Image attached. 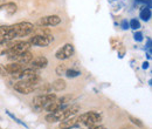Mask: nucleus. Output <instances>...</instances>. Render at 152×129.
<instances>
[{
    "instance_id": "obj_31",
    "label": "nucleus",
    "mask_w": 152,
    "mask_h": 129,
    "mask_svg": "<svg viewBox=\"0 0 152 129\" xmlns=\"http://www.w3.org/2000/svg\"><path fill=\"white\" fill-rule=\"evenodd\" d=\"M121 129H133L131 126H124V127H122Z\"/></svg>"
},
{
    "instance_id": "obj_3",
    "label": "nucleus",
    "mask_w": 152,
    "mask_h": 129,
    "mask_svg": "<svg viewBox=\"0 0 152 129\" xmlns=\"http://www.w3.org/2000/svg\"><path fill=\"white\" fill-rule=\"evenodd\" d=\"M57 97L55 94L53 93H48V94H41V95H37L33 99V103L38 109H42L45 108L47 105L52 103L53 101H55Z\"/></svg>"
},
{
    "instance_id": "obj_32",
    "label": "nucleus",
    "mask_w": 152,
    "mask_h": 129,
    "mask_svg": "<svg viewBox=\"0 0 152 129\" xmlns=\"http://www.w3.org/2000/svg\"><path fill=\"white\" fill-rule=\"evenodd\" d=\"M146 57H148L149 60L151 59V53H150V52H148V53H146Z\"/></svg>"
},
{
    "instance_id": "obj_17",
    "label": "nucleus",
    "mask_w": 152,
    "mask_h": 129,
    "mask_svg": "<svg viewBox=\"0 0 152 129\" xmlns=\"http://www.w3.org/2000/svg\"><path fill=\"white\" fill-rule=\"evenodd\" d=\"M139 18L142 19L143 21H149L151 19V10H149L146 7H143L140 13H139Z\"/></svg>"
},
{
    "instance_id": "obj_30",
    "label": "nucleus",
    "mask_w": 152,
    "mask_h": 129,
    "mask_svg": "<svg viewBox=\"0 0 152 129\" xmlns=\"http://www.w3.org/2000/svg\"><path fill=\"white\" fill-rule=\"evenodd\" d=\"M142 67H143V69H148V68L150 67V63H149V61H145V62L143 63V66H142Z\"/></svg>"
},
{
    "instance_id": "obj_7",
    "label": "nucleus",
    "mask_w": 152,
    "mask_h": 129,
    "mask_svg": "<svg viewBox=\"0 0 152 129\" xmlns=\"http://www.w3.org/2000/svg\"><path fill=\"white\" fill-rule=\"evenodd\" d=\"M35 88H37L35 86L29 85L26 80H20L19 82H17L14 85V89L17 92H19L20 94H23V95H28V94L33 93L35 91Z\"/></svg>"
},
{
    "instance_id": "obj_5",
    "label": "nucleus",
    "mask_w": 152,
    "mask_h": 129,
    "mask_svg": "<svg viewBox=\"0 0 152 129\" xmlns=\"http://www.w3.org/2000/svg\"><path fill=\"white\" fill-rule=\"evenodd\" d=\"M29 47H31V45H29L28 41H14V45L12 46V48L10 49L7 55H8V57L19 55V54L26 52V51H29Z\"/></svg>"
},
{
    "instance_id": "obj_14",
    "label": "nucleus",
    "mask_w": 152,
    "mask_h": 129,
    "mask_svg": "<svg viewBox=\"0 0 152 129\" xmlns=\"http://www.w3.org/2000/svg\"><path fill=\"white\" fill-rule=\"evenodd\" d=\"M77 126H78V123L76 122V119H73V117L66 119V120L60 122V128L61 129H70L73 127H77Z\"/></svg>"
},
{
    "instance_id": "obj_24",
    "label": "nucleus",
    "mask_w": 152,
    "mask_h": 129,
    "mask_svg": "<svg viewBox=\"0 0 152 129\" xmlns=\"http://www.w3.org/2000/svg\"><path fill=\"white\" fill-rule=\"evenodd\" d=\"M50 89H52V86H50V83H43V86H41L40 87V91L43 93H49L50 92Z\"/></svg>"
},
{
    "instance_id": "obj_12",
    "label": "nucleus",
    "mask_w": 152,
    "mask_h": 129,
    "mask_svg": "<svg viewBox=\"0 0 152 129\" xmlns=\"http://www.w3.org/2000/svg\"><path fill=\"white\" fill-rule=\"evenodd\" d=\"M4 66H5V69L7 71L8 75H12V74L17 73V72H20V71L23 69V66L18 63V62H11V63L4 65Z\"/></svg>"
},
{
    "instance_id": "obj_25",
    "label": "nucleus",
    "mask_w": 152,
    "mask_h": 129,
    "mask_svg": "<svg viewBox=\"0 0 152 129\" xmlns=\"http://www.w3.org/2000/svg\"><path fill=\"white\" fill-rule=\"evenodd\" d=\"M143 34L140 33V32H136L134 33V40L137 41V42H140V41H143Z\"/></svg>"
},
{
    "instance_id": "obj_13",
    "label": "nucleus",
    "mask_w": 152,
    "mask_h": 129,
    "mask_svg": "<svg viewBox=\"0 0 152 129\" xmlns=\"http://www.w3.org/2000/svg\"><path fill=\"white\" fill-rule=\"evenodd\" d=\"M64 108H67V105H61V103L57 102L56 100L45 107V109L48 111V113H54V111H62Z\"/></svg>"
},
{
    "instance_id": "obj_34",
    "label": "nucleus",
    "mask_w": 152,
    "mask_h": 129,
    "mask_svg": "<svg viewBox=\"0 0 152 129\" xmlns=\"http://www.w3.org/2000/svg\"><path fill=\"white\" fill-rule=\"evenodd\" d=\"M0 129H1V128H0Z\"/></svg>"
},
{
    "instance_id": "obj_15",
    "label": "nucleus",
    "mask_w": 152,
    "mask_h": 129,
    "mask_svg": "<svg viewBox=\"0 0 152 129\" xmlns=\"http://www.w3.org/2000/svg\"><path fill=\"white\" fill-rule=\"evenodd\" d=\"M13 45H14V40H12V41H2V42H0V56L7 55V53L10 52V49L12 48Z\"/></svg>"
},
{
    "instance_id": "obj_18",
    "label": "nucleus",
    "mask_w": 152,
    "mask_h": 129,
    "mask_svg": "<svg viewBox=\"0 0 152 129\" xmlns=\"http://www.w3.org/2000/svg\"><path fill=\"white\" fill-rule=\"evenodd\" d=\"M7 41V26H0V42Z\"/></svg>"
},
{
    "instance_id": "obj_16",
    "label": "nucleus",
    "mask_w": 152,
    "mask_h": 129,
    "mask_svg": "<svg viewBox=\"0 0 152 129\" xmlns=\"http://www.w3.org/2000/svg\"><path fill=\"white\" fill-rule=\"evenodd\" d=\"M50 86H52V89H54L55 92H61V91L66 89L67 83L63 79H57L55 81H53V83H50Z\"/></svg>"
},
{
    "instance_id": "obj_8",
    "label": "nucleus",
    "mask_w": 152,
    "mask_h": 129,
    "mask_svg": "<svg viewBox=\"0 0 152 129\" xmlns=\"http://www.w3.org/2000/svg\"><path fill=\"white\" fill-rule=\"evenodd\" d=\"M10 60H13L14 62H18L20 65H28L32 60H33V54L31 51H26L23 53H21L19 55L15 56H10Z\"/></svg>"
},
{
    "instance_id": "obj_29",
    "label": "nucleus",
    "mask_w": 152,
    "mask_h": 129,
    "mask_svg": "<svg viewBox=\"0 0 152 129\" xmlns=\"http://www.w3.org/2000/svg\"><path fill=\"white\" fill-rule=\"evenodd\" d=\"M89 129H107L105 127H103V126H91V127H89Z\"/></svg>"
},
{
    "instance_id": "obj_19",
    "label": "nucleus",
    "mask_w": 152,
    "mask_h": 129,
    "mask_svg": "<svg viewBox=\"0 0 152 129\" xmlns=\"http://www.w3.org/2000/svg\"><path fill=\"white\" fill-rule=\"evenodd\" d=\"M67 77H77V76H80L81 75V72L80 71H77V69H67L66 71V74H64Z\"/></svg>"
},
{
    "instance_id": "obj_27",
    "label": "nucleus",
    "mask_w": 152,
    "mask_h": 129,
    "mask_svg": "<svg viewBox=\"0 0 152 129\" xmlns=\"http://www.w3.org/2000/svg\"><path fill=\"white\" fill-rule=\"evenodd\" d=\"M13 120H14V121H15V122H17V123H19L20 126H22V127H25V128H26V129H28V126H27V125H26V123H25V122H22V121H21V120H19V119H18V117H14V119H13Z\"/></svg>"
},
{
    "instance_id": "obj_33",
    "label": "nucleus",
    "mask_w": 152,
    "mask_h": 129,
    "mask_svg": "<svg viewBox=\"0 0 152 129\" xmlns=\"http://www.w3.org/2000/svg\"><path fill=\"white\" fill-rule=\"evenodd\" d=\"M0 4H1V0H0Z\"/></svg>"
},
{
    "instance_id": "obj_21",
    "label": "nucleus",
    "mask_w": 152,
    "mask_h": 129,
    "mask_svg": "<svg viewBox=\"0 0 152 129\" xmlns=\"http://www.w3.org/2000/svg\"><path fill=\"white\" fill-rule=\"evenodd\" d=\"M129 27L132 28L133 31H137V29L140 28V22H139L137 19H131V20L129 21Z\"/></svg>"
},
{
    "instance_id": "obj_6",
    "label": "nucleus",
    "mask_w": 152,
    "mask_h": 129,
    "mask_svg": "<svg viewBox=\"0 0 152 129\" xmlns=\"http://www.w3.org/2000/svg\"><path fill=\"white\" fill-rule=\"evenodd\" d=\"M74 54V46L72 43H66L61 48H58L55 53V57L58 60H67Z\"/></svg>"
},
{
    "instance_id": "obj_28",
    "label": "nucleus",
    "mask_w": 152,
    "mask_h": 129,
    "mask_svg": "<svg viewBox=\"0 0 152 129\" xmlns=\"http://www.w3.org/2000/svg\"><path fill=\"white\" fill-rule=\"evenodd\" d=\"M0 74H1L2 76H7V75H8L7 71L5 69V66H4V65H0Z\"/></svg>"
},
{
    "instance_id": "obj_22",
    "label": "nucleus",
    "mask_w": 152,
    "mask_h": 129,
    "mask_svg": "<svg viewBox=\"0 0 152 129\" xmlns=\"http://www.w3.org/2000/svg\"><path fill=\"white\" fill-rule=\"evenodd\" d=\"M129 119H130V121L132 122L133 125H136L137 127H139V128H144V123L139 120V119H137V117H134V116H129Z\"/></svg>"
},
{
    "instance_id": "obj_23",
    "label": "nucleus",
    "mask_w": 152,
    "mask_h": 129,
    "mask_svg": "<svg viewBox=\"0 0 152 129\" xmlns=\"http://www.w3.org/2000/svg\"><path fill=\"white\" fill-rule=\"evenodd\" d=\"M66 71H67V68L64 67V65H58L56 67L57 75H63V74H66Z\"/></svg>"
},
{
    "instance_id": "obj_11",
    "label": "nucleus",
    "mask_w": 152,
    "mask_h": 129,
    "mask_svg": "<svg viewBox=\"0 0 152 129\" xmlns=\"http://www.w3.org/2000/svg\"><path fill=\"white\" fill-rule=\"evenodd\" d=\"M17 5L14 2H6L4 5H0V12H5L7 15H13L17 12Z\"/></svg>"
},
{
    "instance_id": "obj_20",
    "label": "nucleus",
    "mask_w": 152,
    "mask_h": 129,
    "mask_svg": "<svg viewBox=\"0 0 152 129\" xmlns=\"http://www.w3.org/2000/svg\"><path fill=\"white\" fill-rule=\"evenodd\" d=\"M72 99H73L72 95H63V96H61L60 99H56V101L58 103H61V105H67L68 102L72 101Z\"/></svg>"
},
{
    "instance_id": "obj_9",
    "label": "nucleus",
    "mask_w": 152,
    "mask_h": 129,
    "mask_svg": "<svg viewBox=\"0 0 152 129\" xmlns=\"http://www.w3.org/2000/svg\"><path fill=\"white\" fill-rule=\"evenodd\" d=\"M61 22V18L58 15H47L39 20L40 26H56Z\"/></svg>"
},
{
    "instance_id": "obj_1",
    "label": "nucleus",
    "mask_w": 152,
    "mask_h": 129,
    "mask_svg": "<svg viewBox=\"0 0 152 129\" xmlns=\"http://www.w3.org/2000/svg\"><path fill=\"white\" fill-rule=\"evenodd\" d=\"M102 121V115L96 111H88L84 113L82 115H80V117L76 120L77 123H82L87 127H91V126H96L97 123H99Z\"/></svg>"
},
{
    "instance_id": "obj_26",
    "label": "nucleus",
    "mask_w": 152,
    "mask_h": 129,
    "mask_svg": "<svg viewBox=\"0 0 152 129\" xmlns=\"http://www.w3.org/2000/svg\"><path fill=\"white\" fill-rule=\"evenodd\" d=\"M121 26H122V28H123V29H125V31H126L128 28H130V27H129V21H128L126 19L122 20V24H121Z\"/></svg>"
},
{
    "instance_id": "obj_10",
    "label": "nucleus",
    "mask_w": 152,
    "mask_h": 129,
    "mask_svg": "<svg viewBox=\"0 0 152 129\" xmlns=\"http://www.w3.org/2000/svg\"><path fill=\"white\" fill-rule=\"evenodd\" d=\"M29 65H31V68L39 71V69L46 68V67L48 66V59H47L46 56H38V57L33 59V60L29 62Z\"/></svg>"
},
{
    "instance_id": "obj_2",
    "label": "nucleus",
    "mask_w": 152,
    "mask_h": 129,
    "mask_svg": "<svg viewBox=\"0 0 152 129\" xmlns=\"http://www.w3.org/2000/svg\"><path fill=\"white\" fill-rule=\"evenodd\" d=\"M12 27H13V31H14L17 38L27 37L31 33H33V31H34V25L32 22H28V21L14 24V25H12Z\"/></svg>"
},
{
    "instance_id": "obj_4",
    "label": "nucleus",
    "mask_w": 152,
    "mask_h": 129,
    "mask_svg": "<svg viewBox=\"0 0 152 129\" xmlns=\"http://www.w3.org/2000/svg\"><path fill=\"white\" fill-rule=\"evenodd\" d=\"M52 41H54V38L50 34L47 35H34L32 37L28 42L31 46H37V47H47Z\"/></svg>"
}]
</instances>
